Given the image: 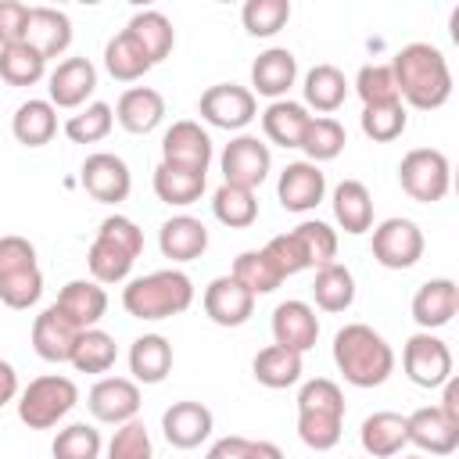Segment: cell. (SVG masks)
Wrapping results in <instances>:
<instances>
[{
    "label": "cell",
    "instance_id": "30",
    "mask_svg": "<svg viewBox=\"0 0 459 459\" xmlns=\"http://www.w3.org/2000/svg\"><path fill=\"white\" fill-rule=\"evenodd\" d=\"M333 219L344 233L359 237L366 230H373V197L366 190V183L359 179H344L333 186Z\"/></svg>",
    "mask_w": 459,
    "mask_h": 459
},
{
    "label": "cell",
    "instance_id": "38",
    "mask_svg": "<svg viewBox=\"0 0 459 459\" xmlns=\"http://www.w3.org/2000/svg\"><path fill=\"white\" fill-rule=\"evenodd\" d=\"M251 369H255V380H258L262 387L280 391V387H290V384L301 380V355L290 351V348L269 344V348H262V351L255 355Z\"/></svg>",
    "mask_w": 459,
    "mask_h": 459
},
{
    "label": "cell",
    "instance_id": "35",
    "mask_svg": "<svg viewBox=\"0 0 459 459\" xmlns=\"http://www.w3.org/2000/svg\"><path fill=\"white\" fill-rule=\"evenodd\" d=\"M104 68H108V75L118 79V82H136V79L147 75L154 65H151V57L143 54V47L122 29V32H115V36L108 39V47H104Z\"/></svg>",
    "mask_w": 459,
    "mask_h": 459
},
{
    "label": "cell",
    "instance_id": "52",
    "mask_svg": "<svg viewBox=\"0 0 459 459\" xmlns=\"http://www.w3.org/2000/svg\"><path fill=\"white\" fill-rule=\"evenodd\" d=\"M262 251L269 255V262L276 265V273H280L283 280H287V276H294V273H301V269H308L305 251H301V244H298V237H294V233H276Z\"/></svg>",
    "mask_w": 459,
    "mask_h": 459
},
{
    "label": "cell",
    "instance_id": "15",
    "mask_svg": "<svg viewBox=\"0 0 459 459\" xmlns=\"http://www.w3.org/2000/svg\"><path fill=\"white\" fill-rule=\"evenodd\" d=\"M161 161L190 169V172H208V165H212V136L190 118L172 122L165 129V136H161Z\"/></svg>",
    "mask_w": 459,
    "mask_h": 459
},
{
    "label": "cell",
    "instance_id": "9",
    "mask_svg": "<svg viewBox=\"0 0 459 459\" xmlns=\"http://www.w3.org/2000/svg\"><path fill=\"white\" fill-rule=\"evenodd\" d=\"M402 369L416 387H441L452 377V351L430 330H420L402 348Z\"/></svg>",
    "mask_w": 459,
    "mask_h": 459
},
{
    "label": "cell",
    "instance_id": "48",
    "mask_svg": "<svg viewBox=\"0 0 459 459\" xmlns=\"http://www.w3.org/2000/svg\"><path fill=\"white\" fill-rule=\"evenodd\" d=\"M409 126V115H405V104L394 100V104H377V108H362V133L373 140V143H391L405 133Z\"/></svg>",
    "mask_w": 459,
    "mask_h": 459
},
{
    "label": "cell",
    "instance_id": "25",
    "mask_svg": "<svg viewBox=\"0 0 459 459\" xmlns=\"http://www.w3.org/2000/svg\"><path fill=\"white\" fill-rule=\"evenodd\" d=\"M294 79H298V57L287 47H269L251 65V86H255L251 93L283 100V93L294 86Z\"/></svg>",
    "mask_w": 459,
    "mask_h": 459
},
{
    "label": "cell",
    "instance_id": "40",
    "mask_svg": "<svg viewBox=\"0 0 459 459\" xmlns=\"http://www.w3.org/2000/svg\"><path fill=\"white\" fill-rule=\"evenodd\" d=\"M344 143H348V133H344V126L337 118H330V115H312L308 118L305 136H301V151L308 154L312 165L333 161L344 151Z\"/></svg>",
    "mask_w": 459,
    "mask_h": 459
},
{
    "label": "cell",
    "instance_id": "4",
    "mask_svg": "<svg viewBox=\"0 0 459 459\" xmlns=\"http://www.w3.org/2000/svg\"><path fill=\"white\" fill-rule=\"evenodd\" d=\"M194 301V283L186 273L179 269H158L147 276H136L126 283L122 290V305L133 319H172L179 312H186Z\"/></svg>",
    "mask_w": 459,
    "mask_h": 459
},
{
    "label": "cell",
    "instance_id": "51",
    "mask_svg": "<svg viewBox=\"0 0 459 459\" xmlns=\"http://www.w3.org/2000/svg\"><path fill=\"white\" fill-rule=\"evenodd\" d=\"M108 459H154L151 448V434L140 420H129L115 430V437L108 441Z\"/></svg>",
    "mask_w": 459,
    "mask_h": 459
},
{
    "label": "cell",
    "instance_id": "12",
    "mask_svg": "<svg viewBox=\"0 0 459 459\" xmlns=\"http://www.w3.org/2000/svg\"><path fill=\"white\" fill-rule=\"evenodd\" d=\"M201 118L215 129H244L255 115H258V100L247 86H237V82H215L201 93V104H197Z\"/></svg>",
    "mask_w": 459,
    "mask_h": 459
},
{
    "label": "cell",
    "instance_id": "29",
    "mask_svg": "<svg viewBox=\"0 0 459 459\" xmlns=\"http://www.w3.org/2000/svg\"><path fill=\"white\" fill-rule=\"evenodd\" d=\"M359 441L366 448V455L373 459H391L398 455L405 445H409V434H405V416L402 412H373L362 420V430H359Z\"/></svg>",
    "mask_w": 459,
    "mask_h": 459
},
{
    "label": "cell",
    "instance_id": "23",
    "mask_svg": "<svg viewBox=\"0 0 459 459\" xmlns=\"http://www.w3.org/2000/svg\"><path fill=\"white\" fill-rule=\"evenodd\" d=\"M459 312V283L448 276L427 280L416 294H412V319L423 330H437L445 323H452V316Z\"/></svg>",
    "mask_w": 459,
    "mask_h": 459
},
{
    "label": "cell",
    "instance_id": "37",
    "mask_svg": "<svg viewBox=\"0 0 459 459\" xmlns=\"http://www.w3.org/2000/svg\"><path fill=\"white\" fill-rule=\"evenodd\" d=\"M154 194L165 204L186 208V204L201 201V194H204V172H190V169H179V165H165L161 161L154 169Z\"/></svg>",
    "mask_w": 459,
    "mask_h": 459
},
{
    "label": "cell",
    "instance_id": "49",
    "mask_svg": "<svg viewBox=\"0 0 459 459\" xmlns=\"http://www.w3.org/2000/svg\"><path fill=\"white\" fill-rule=\"evenodd\" d=\"M50 455L54 459H97L100 455V430L93 423H68L65 430H57Z\"/></svg>",
    "mask_w": 459,
    "mask_h": 459
},
{
    "label": "cell",
    "instance_id": "28",
    "mask_svg": "<svg viewBox=\"0 0 459 459\" xmlns=\"http://www.w3.org/2000/svg\"><path fill=\"white\" fill-rule=\"evenodd\" d=\"M115 118H118V126L126 133L143 136V133H151L165 118V97L158 90H151V86H133V90H126L118 97Z\"/></svg>",
    "mask_w": 459,
    "mask_h": 459
},
{
    "label": "cell",
    "instance_id": "55",
    "mask_svg": "<svg viewBox=\"0 0 459 459\" xmlns=\"http://www.w3.org/2000/svg\"><path fill=\"white\" fill-rule=\"evenodd\" d=\"M441 387H445V394H441L437 412H441V416H445L452 427H459V380H455V377H448Z\"/></svg>",
    "mask_w": 459,
    "mask_h": 459
},
{
    "label": "cell",
    "instance_id": "2",
    "mask_svg": "<svg viewBox=\"0 0 459 459\" xmlns=\"http://www.w3.org/2000/svg\"><path fill=\"white\" fill-rule=\"evenodd\" d=\"M333 362L351 387H380L394 369V351L373 326L348 323L333 333Z\"/></svg>",
    "mask_w": 459,
    "mask_h": 459
},
{
    "label": "cell",
    "instance_id": "22",
    "mask_svg": "<svg viewBox=\"0 0 459 459\" xmlns=\"http://www.w3.org/2000/svg\"><path fill=\"white\" fill-rule=\"evenodd\" d=\"M47 82L54 108H79L97 90V68L90 65V57H65Z\"/></svg>",
    "mask_w": 459,
    "mask_h": 459
},
{
    "label": "cell",
    "instance_id": "6",
    "mask_svg": "<svg viewBox=\"0 0 459 459\" xmlns=\"http://www.w3.org/2000/svg\"><path fill=\"white\" fill-rule=\"evenodd\" d=\"M39 294L43 273L36 262V247L18 233L0 237V301L7 308H29L39 301Z\"/></svg>",
    "mask_w": 459,
    "mask_h": 459
},
{
    "label": "cell",
    "instance_id": "32",
    "mask_svg": "<svg viewBox=\"0 0 459 459\" xmlns=\"http://www.w3.org/2000/svg\"><path fill=\"white\" fill-rule=\"evenodd\" d=\"M308 108L298 100H273L262 111V133L276 143V147H301L305 126H308Z\"/></svg>",
    "mask_w": 459,
    "mask_h": 459
},
{
    "label": "cell",
    "instance_id": "10",
    "mask_svg": "<svg viewBox=\"0 0 459 459\" xmlns=\"http://www.w3.org/2000/svg\"><path fill=\"white\" fill-rule=\"evenodd\" d=\"M423 247H427L423 230L412 219L394 215L373 230V258L384 269H412L423 258Z\"/></svg>",
    "mask_w": 459,
    "mask_h": 459
},
{
    "label": "cell",
    "instance_id": "20",
    "mask_svg": "<svg viewBox=\"0 0 459 459\" xmlns=\"http://www.w3.org/2000/svg\"><path fill=\"white\" fill-rule=\"evenodd\" d=\"M215 427V416L201 402H172L161 412V434L172 448H197Z\"/></svg>",
    "mask_w": 459,
    "mask_h": 459
},
{
    "label": "cell",
    "instance_id": "13",
    "mask_svg": "<svg viewBox=\"0 0 459 459\" xmlns=\"http://www.w3.org/2000/svg\"><path fill=\"white\" fill-rule=\"evenodd\" d=\"M86 409L93 412L97 423L122 427L140 412V387L129 377H100L86 394Z\"/></svg>",
    "mask_w": 459,
    "mask_h": 459
},
{
    "label": "cell",
    "instance_id": "53",
    "mask_svg": "<svg viewBox=\"0 0 459 459\" xmlns=\"http://www.w3.org/2000/svg\"><path fill=\"white\" fill-rule=\"evenodd\" d=\"M25 25H29V7L18 0H0V50L11 43H22Z\"/></svg>",
    "mask_w": 459,
    "mask_h": 459
},
{
    "label": "cell",
    "instance_id": "36",
    "mask_svg": "<svg viewBox=\"0 0 459 459\" xmlns=\"http://www.w3.org/2000/svg\"><path fill=\"white\" fill-rule=\"evenodd\" d=\"M312 298L323 312H344L351 308L355 301V276L348 265L341 262H330L323 269H316V280H312Z\"/></svg>",
    "mask_w": 459,
    "mask_h": 459
},
{
    "label": "cell",
    "instance_id": "54",
    "mask_svg": "<svg viewBox=\"0 0 459 459\" xmlns=\"http://www.w3.org/2000/svg\"><path fill=\"white\" fill-rule=\"evenodd\" d=\"M244 452H247V437L230 434V437H219V441L208 448L204 459H244Z\"/></svg>",
    "mask_w": 459,
    "mask_h": 459
},
{
    "label": "cell",
    "instance_id": "14",
    "mask_svg": "<svg viewBox=\"0 0 459 459\" xmlns=\"http://www.w3.org/2000/svg\"><path fill=\"white\" fill-rule=\"evenodd\" d=\"M79 179H82L86 194H90L93 201H100V204H118V201H126L129 190H133L129 165H126L118 154H111V151L90 154V158L82 161Z\"/></svg>",
    "mask_w": 459,
    "mask_h": 459
},
{
    "label": "cell",
    "instance_id": "58",
    "mask_svg": "<svg viewBox=\"0 0 459 459\" xmlns=\"http://www.w3.org/2000/svg\"><path fill=\"white\" fill-rule=\"evenodd\" d=\"M405 459H420V455H405Z\"/></svg>",
    "mask_w": 459,
    "mask_h": 459
},
{
    "label": "cell",
    "instance_id": "56",
    "mask_svg": "<svg viewBox=\"0 0 459 459\" xmlns=\"http://www.w3.org/2000/svg\"><path fill=\"white\" fill-rule=\"evenodd\" d=\"M14 394H18V373H14V366H11V362H4V359H0V409H4Z\"/></svg>",
    "mask_w": 459,
    "mask_h": 459
},
{
    "label": "cell",
    "instance_id": "11",
    "mask_svg": "<svg viewBox=\"0 0 459 459\" xmlns=\"http://www.w3.org/2000/svg\"><path fill=\"white\" fill-rule=\"evenodd\" d=\"M222 165V183H233V186H244V190H255L265 183L269 169H273V154H269V143H262L258 136H233L219 158Z\"/></svg>",
    "mask_w": 459,
    "mask_h": 459
},
{
    "label": "cell",
    "instance_id": "21",
    "mask_svg": "<svg viewBox=\"0 0 459 459\" xmlns=\"http://www.w3.org/2000/svg\"><path fill=\"white\" fill-rule=\"evenodd\" d=\"M25 43L43 57H57L72 43V18L57 7H29V25H25Z\"/></svg>",
    "mask_w": 459,
    "mask_h": 459
},
{
    "label": "cell",
    "instance_id": "44",
    "mask_svg": "<svg viewBox=\"0 0 459 459\" xmlns=\"http://www.w3.org/2000/svg\"><path fill=\"white\" fill-rule=\"evenodd\" d=\"M47 72V61L22 39V43H11L0 50V79L7 86H36Z\"/></svg>",
    "mask_w": 459,
    "mask_h": 459
},
{
    "label": "cell",
    "instance_id": "45",
    "mask_svg": "<svg viewBox=\"0 0 459 459\" xmlns=\"http://www.w3.org/2000/svg\"><path fill=\"white\" fill-rule=\"evenodd\" d=\"M290 233L298 237L308 269H323V265H330V262L337 258V230H330L326 222L305 219V222H298Z\"/></svg>",
    "mask_w": 459,
    "mask_h": 459
},
{
    "label": "cell",
    "instance_id": "27",
    "mask_svg": "<svg viewBox=\"0 0 459 459\" xmlns=\"http://www.w3.org/2000/svg\"><path fill=\"white\" fill-rule=\"evenodd\" d=\"M158 247L172 262H194L208 247V226L194 215H172L158 230Z\"/></svg>",
    "mask_w": 459,
    "mask_h": 459
},
{
    "label": "cell",
    "instance_id": "31",
    "mask_svg": "<svg viewBox=\"0 0 459 459\" xmlns=\"http://www.w3.org/2000/svg\"><path fill=\"white\" fill-rule=\"evenodd\" d=\"M172 369V344L161 333H143L129 344V373L136 384H161Z\"/></svg>",
    "mask_w": 459,
    "mask_h": 459
},
{
    "label": "cell",
    "instance_id": "8",
    "mask_svg": "<svg viewBox=\"0 0 459 459\" xmlns=\"http://www.w3.org/2000/svg\"><path fill=\"white\" fill-rule=\"evenodd\" d=\"M398 183L420 204L441 201L448 194V183H452V169H448L445 151H437V147H412L402 158V165H398Z\"/></svg>",
    "mask_w": 459,
    "mask_h": 459
},
{
    "label": "cell",
    "instance_id": "7",
    "mask_svg": "<svg viewBox=\"0 0 459 459\" xmlns=\"http://www.w3.org/2000/svg\"><path fill=\"white\" fill-rule=\"evenodd\" d=\"M75 402H79V387L61 373H47L29 380V387L18 394V420L29 430H50L57 427V420L72 412Z\"/></svg>",
    "mask_w": 459,
    "mask_h": 459
},
{
    "label": "cell",
    "instance_id": "57",
    "mask_svg": "<svg viewBox=\"0 0 459 459\" xmlns=\"http://www.w3.org/2000/svg\"><path fill=\"white\" fill-rule=\"evenodd\" d=\"M244 459H283V452H280V445H273V441H251V437H247Z\"/></svg>",
    "mask_w": 459,
    "mask_h": 459
},
{
    "label": "cell",
    "instance_id": "1",
    "mask_svg": "<svg viewBox=\"0 0 459 459\" xmlns=\"http://www.w3.org/2000/svg\"><path fill=\"white\" fill-rule=\"evenodd\" d=\"M391 72H394L398 100H405L420 111H434L452 97L448 61L430 43H405L391 61Z\"/></svg>",
    "mask_w": 459,
    "mask_h": 459
},
{
    "label": "cell",
    "instance_id": "34",
    "mask_svg": "<svg viewBox=\"0 0 459 459\" xmlns=\"http://www.w3.org/2000/svg\"><path fill=\"white\" fill-rule=\"evenodd\" d=\"M126 32L143 47V54L151 57V65H158V61H165L172 54L176 29H172V22L161 11H140V14H133L129 25H126Z\"/></svg>",
    "mask_w": 459,
    "mask_h": 459
},
{
    "label": "cell",
    "instance_id": "24",
    "mask_svg": "<svg viewBox=\"0 0 459 459\" xmlns=\"http://www.w3.org/2000/svg\"><path fill=\"white\" fill-rule=\"evenodd\" d=\"M405 434H409V445L430 455H452L459 445V427H452L437 412V405H423L412 416H405Z\"/></svg>",
    "mask_w": 459,
    "mask_h": 459
},
{
    "label": "cell",
    "instance_id": "3",
    "mask_svg": "<svg viewBox=\"0 0 459 459\" xmlns=\"http://www.w3.org/2000/svg\"><path fill=\"white\" fill-rule=\"evenodd\" d=\"M344 434V394L333 380L316 377L298 391V437L316 448L330 452Z\"/></svg>",
    "mask_w": 459,
    "mask_h": 459
},
{
    "label": "cell",
    "instance_id": "41",
    "mask_svg": "<svg viewBox=\"0 0 459 459\" xmlns=\"http://www.w3.org/2000/svg\"><path fill=\"white\" fill-rule=\"evenodd\" d=\"M212 212L222 226L230 230H244L258 219V197L255 190H244V186H233V183H222L215 194H212Z\"/></svg>",
    "mask_w": 459,
    "mask_h": 459
},
{
    "label": "cell",
    "instance_id": "43",
    "mask_svg": "<svg viewBox=\"0 0 459 459\" xmlns=\"http://www.w3.org/2000/svg\"><path fill=\"white\" fill-rule=\"evenodd\" d=\"M244 290H251L255 298L258 294H273L280 283H283V276L276 273V265L269 262V255L258 247V251H244V255H237V262H233V273H230Z\"/></svg>",
    "mask_w": 459,
    "mask_h": 459
},
{
    "label": "cell",
    "instance_id": "18",
    "mask_svg": "<svg viewBox=\"0 0 459 459\" xmlns=\"http://www.w3.org/2000/svg\"><path fill=\"white\" fill-rule=\"evenodd\" d=\"M326 194V176L319 165L312 161H290L283 172H280V183H276V197L287 212H312Z\"/></svg>",
    "mask_w": 459,
    "mask_h": 459
},
{
    "label": "cell",
    "instance_id": "50",
    "mask_svg": "<svg viewBox=\"0 0 459 459\" xmlns=\"http://www.w3.org/2000/svg\"><path fill=\"white\" fill-rule=\"evenodd\" d=\"M355 93H359L362 108L394 104L398 100V86H394L391 65H362L359 75H355Z\"/></svg>",
    "mask_w": 459,
    "mask_h": 459
},
{
    "label": "cell",
    "instance_id": "46",
    "mask_svg": "<svg viewBox=\"0 0 459 459\" xmlns=\"http://www.w3.org/2000/svg\"><path fill=\"white\" fill-rule=\"evenodd\" d=\"M111 126H115L111 104L93 100V104H86L79 115H72V118L65 122V136H68L72 143H97V140H104V136L111 133Z\"/></svg>",
    "mask_w": 459,
    "mask_h": 459
},
{
    "label": "cell",
    "instance_id": "17",
    "mask_svg": "<svg viewBox=\"0 0 459 459\" xmlns=\"http://www.w3.org/2000/svg\"><path fill=\"white\" fill-rule=\"evenodd\" d=\"M79 326L57 308V305H47L36 323H32V348L39 359L47 362H72V351H75V341H79Z\"/></svg>",
    "mask_w": 459,
    "mask_h": 459
},
{
    "label": "cell",
    "instance_id": "42",
    "mask_svg": "<svg viewBox=\"0 0 459 459\" xmlns=\"http://www.w3.org/2000/svg\"><path fill=\"white\" fill-rule=\"evenodd\" d=\"M115 359H118V344L111 333H104L100 326L79 333L75 351H72V366L79 373H108L115 366Z\"/></svg>",
    "mask_w": 459,
    "mask_h": 459
},
{
    "label": "cell",
    "instance_id": "19",
    "mask_svg": "<svg viewBox=\"0 0 459 459\" xmlns=\"http://www.w3.org/2000/svg\"><path fill=\"white\" fill-rule=\"evenodd\" d=\"M255 312V294L244 290L233 276H215L204 287V316L215 326H244Z\"/></svg>",
    "mask_w": 459,
    "mask_h": 459
},
{
    "label": "cell",
    "instance_id": "39",
    "mask_svg": "<svg viewBox=\"0 0 459 459\" xmlns=\"http://www.w3.org/2000/svg\"><path fill=\"white\" fill-rule=\"evenodd\" d=\"M301 90H305V104H308V108L330 115V111H337V108L344 104V97H348V79H344V72L333 68V65H316V68H308Z\"/></svg>",
    "mask_w": 459,
    "mask_h": 459
},
{
    "label": "cell",
    "instance_id": "33",
    "mask_svg": "<svg viewBox=\"0 0 459 459\" xmlns=\"http://www.w3.org/2000/svg\"><path fill=\"white\" fill-rule=\"evenodd\" d=\"M11 133L25 147H43L57 133V108L50 100H25L11 118Z\"/></svg>",
    "mask_w": 459,
    "mask_h": 459
},
{
    "label": "cell",
    "instance_id": "47",
    "mask_svg": "<svg viewBox=\"0 0 459 459\" xmlns=\"http://www.w3.org/2000/svg\"><path fill=\"white\" fill-rule=\"evenodd\" d=\"M240 22L251 36H276L290 22V0H247Z\"/></svg>",
    "mask_w": 459,
    "mask_h": 459
},
{
    "label": "cell",
    "instance_id": "16",
    "mask_svg": "<svg viewBox=\"0 0 459 459\" xmlns=\"http://www.w3.org/2000/svg\"><path fill=\"white\" fill-rule=\"evenodd\" d=\"M319 337V319H316V308L308 301H280L273 308V344L280 348H290L298 355H305Z\"/></svg>",
    "mask_w": 459,
    "mask_h": 459
},
{
    "label": "cell",
    "instance_id": "5",
    "mask_svg": "<svg viewBox=\"0 0 459 459\" xmlns=\"http://www.w3.org/2000/svg\"><path fill=\"white\" fill-rule=\"evenodd\" d=\"M140 251H143V230L126 215H108L97 226V237L86 251L90 276L100 287L104 283H122L129 276L133 262L140 258Z\"/></svg>",
    "mask_w": 459,
    "mask_h": 459
},
{
    "label": "cell",
    "instance_id": "26",
    "mask_svg": "<svg viewBox=\"0 0 459 459\" xmlns=\"http://www.w3.org/2000/svg\"><path fill=\"white\" fill-rule=\"evenodd\" d=\"M79 330H93L108 312V290L97 280H68L54 301Z\"/></svg>",
    "mask_w": 459,
    "mask_h": 459
}]
</instances>
